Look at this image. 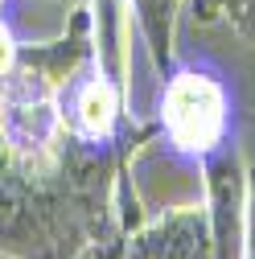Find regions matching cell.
<instances>
[{
    "mask_svg": "<svg viewBox=\"0 0 255 259\" xmlns=\"http://www.w3.org/2000/svg\"><path fill=\"white\" fill-rule=\"evenodd\" d=\"M62 5H70V9H74V5H78V0H62Z\"/></svg>",
    "mask_w": 255,
    "mask_h": 259,
    "instance_id": "9c48e42d",
    "label": "cell"
},
{
    "mask_svg": "<svg viewBox=\"0 0 255 259\" xmlns=\"http://www.w3.org/2000/svg\"><path fill=\"white\" fill-rule=\"evenodd\" d=\"M5 9H9V0H0V17H5Z\"/></svg>",
    "mask_w": 255,
    "mask_h": 259,
    "instance_id": "ba28073f",
    "label": "cell"
},
{
    "mask_svg": "<svg viewBox=\"0 0 255 259\" xmlns=\"http://www.w3.org/2000/svg\"><path fill=\"white\" fill-rule=\"evenodd\" d=\"M156 140L185 169H206L235 148V91L210 58H185L156 82Z\"/></svg>",
    "mask_w": 255,
    "mask_h": 259,
    "instance_id": "6da1fadb",
    "label": "cell"
},
{
    "mask_svg": "<svg viewBox=\"0 0 255 259\" xmlns=\"http://www.w3.org/2000/svg\"><path fill=\"white\" fill-rule=\"evenodd\" d=\"M210 210L206 206H173L123 239V259H210Z\"/></svg>",
    "mask_w": 255,
    "mask_h": 259,
    "instance_id": "277c9868",
    "label": "cell"
},
{
    "mask_svg": "<svg viewBox=\"0 0 255 259\" xmlns=\"http://www.w3.org/2000/svg\"><path fill=\"white\" fill-rule=\"evenodd\" d=\"M13 160H9V148H5V136H0V173H9Z\"/></svg>",
    "mask_w": 255,
    "mask_h": 259,
    "instance_id": "52a82bcc",
    "label": "cell"
},
{
    "mask_svg": "<svg viewBox=\"0 0 255 259\" xmlns=\"http://www.w3.org/2000/svg\"><path fill=\"white\" fill-rule=\"evenodd\" d=\"M17 62H21V37L9 29L5 17H0V82L17 70Z\"/></svg>",
    "mask_w": 255,
    "mask_h": 259,
    "instance_id": "8992f818",
    "label": "cell"
},
{
    "mask_svg": "<svg viewBox=\"0 0 255 259\" xmlns=\"http://www.w3.org/2000/svg\"><path fill=\"white\" fill-rule=\"evenodd\" d=\"M95 255V226L54 177L0 173V259Z\"/></svg>",
    "mask_w": 255,
    "mask_h": 259,
    "instance_id": "7a4b0ae2",
    "label": "cell"
},
{
    "mask_svg": "<svg viewBox=\"0 0 255 259\" xmlns=\"http://www.w3.org/2000/svg\"><path fill=\"white\" fill-rule=\"evenodd\" d=\"M206 210H210V259H243L247 247V173L239 169L235 148L202 169Z\"/></svg>",
    "mask_w": 255,
    "mask_h": 259,
    "instance_id": "3957f363",
    "label": "cell"
},
{
    "mask_svg": "<svg viewBox=\"0 0 255 259\" xmlns=\"http://www.w3.org/2000/svg\"><path fill=\"white\" fill-rule=\"evenodd\" d=\"M128 9L136 13V33L152 58V70L165 74L173 66V29L181 0H128Z\"/></svg>",
    "mask_w": 255,
    "mask_h": 259,
    "instance_id": "5b68a950",
    "label": "cell"
}]
</instances>
